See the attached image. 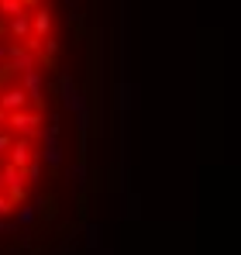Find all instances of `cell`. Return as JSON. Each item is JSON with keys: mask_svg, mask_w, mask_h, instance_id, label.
<instances>
[{"mask_svg": "<svg viewBox=\"0 0 241 255\" xmlns=\"http://www.w3.org/2000/svg\"><path fill=\"white\" fill-rule=\"evenodd\" d=\"M48 31H52V10L48 7H35V14H31V38L45 42Z\"/></svg>", "mask_w": 241, "mask_h": 255, "instance_id": "5b68a950", "label": "cell"}, {"mask_svg": "<svg viewBox=\"0 0 241 255\" xmlns=\"http://www.w3.org/2000/svg\"><path fill=\"white\" fill-rule=\"evenodd\" d=\"M7 128H10L14 134H21L24 141H31V138H38V131H41V114L38 111H17V114H7Z\"/></svg>", "mask_w": 241, "mask_h": 255, "instance_id": "6da1fadb", "label": "cell"}, {"mask_svg": "<svg viewBox=\"0 0 241 255\" xmlns=\"http://www.w3.org/2000/svg\"><path fill=\"white\" fill-rule=\"evenodd\" d=\"M41 179V159H35L28 169H24V183H38Z\"/></svg>", "mask_w": 241, "mask_h": 255, "instance_id": "30bf717a", "label": "cell"}, {"mask_svg": "<svg viewBox=\"0 0 241 255\" xmlns=\"http://www.w3.org/2000/svg\"><path fill=\"white\" fill-rule=\"evenodd\" d=\"M35 159H38V152L31 148V141H24V138H14V145H10V166L24 172L28 166H31V162H35Z\"/></svg>", "mask_w": 241, "mask_h": 255, "instance_id": "3957f363", "label": "cell"}, {"mask_svg": "<svg viewBox=\"0 0 241 255\" xmlns=\"http://www.w3.org/2000/svg\"><path fill=\"white\" fill-rule=\"evenodd\" d=\"M41 73L38 69H31V73H21V90L28 93V100L35 97V104H41Z\"/></svg>", "mask_w": 241, "mask_h": 255, "instance_id": "8992f818", "label": "cell"}, {"mask_svg": "<svg viewBox=\"0 0 241 255\" xmlns=\"http://www.w3.org/2000/svg\"><path fill=\"white\" fill-rule=\"evenodd\" d=\"M0 186L7 190V200L10 204H17V200H24V172L14 169L10 162L0 169Z\"/></svg>", "mask_w": 241, "mask_h": 255, "instance_id": "7a4b0ae2", "label": "cell"}, {"mask_svg": "<svg viewBox=\"0 0 241 255\" xmlns=\"http://www.w3.org/2000/svg\"><path fill=\"white\" fill-rule=\"evenodd\" d=\"M0 14L3 17H21V14H28V3H21V0H0Z\"/></svg>", "mask_w": 241, "mask_h": 255, "instance_id": "ba28073f", "label": "cell"}, {"mask_svg": "<svg viewBox=\"0 0 241 255\" xmlns=\"http://www.w3.org/2000/svg\"><path fill=\"white\" fill-rule=\"evenodd\" d=\"M69 176H73L76 183H83V166H73V169H69Z\"/></svg>", "mask_w": 241, "mask_h": 255, "instance_id": "5bb4252c", "label": "cell"}, {"mask_svg": "<svg viewBox=\"0 0 241 255\" xmlns=\"http://www.w3.org/2000/svg\"><path fill=\"white\" fill-rule=\"evenodd\" d=\"M10 211H14V204L7 200V193H0V217H7Z\"/></svg>", "mask_w": 241, "mask_h": 255, "instance_id": "4fadbf2b", "label": "cell"}, {"mask_svg": "<svg viewBox=\"0 0 241 255\" xmlns=\"http://www.w3.org/2000/svg\"><path fill=\"white\" fill-rule=\"evenodd\" d=\"M10 35L28 42V38H31V14H21V17H14V21H10Z\"/></svg>", "mask_w": 241, "mask_h": 255, "instance_id": "52a82bcc", "label": "cell"}, {"mask_svg": "<svg viewBox=\"0 0 241 255\" xmlns=\"http://www.w3.org/2000/svg\"><path fill=\"white\" fill-rule=\"evenodd\" d=\"M41 159H45L48 166H62V148H59V141H55V145H45V148H41Z\"/></svg>", "mask_w": 241, "mask_h": 255, "instance_id": "9c48e42d", "label": "cell"}, {"mask_svg": "<svg viewBox=\"0 0 241 255\" xmlns=\"http://www.w3.org/2000/svg\"><path fill=\"white\" fill-rule=\"evenodd\" d=\"M10 145H14V134H10V131H0V155L10 152Z\"/></svg>", "mask_w": 241, "mask_h": 255, "instance_id": "7c38bea8", "label": "cell"}, {"mask_svg": "<svg viewBox=\"0 0 241 255\" xmlns=\"http://www.w3.org/2000/svg\"><path fill=\"white\" fill-rule=\"evenodd\" d=\"M35 214H38V207H35V204L21 207V211H17V224H31V221H35Z\"/></svg>", "mask_w": 241, "mask_h": 255, "instance_id": "8fae6325", "label": "cell"}, {"mask_svg": "<svg viewBox=\"0 0 241 255\" xmlns=\"http://www.w3.org/2000/svg\"><path fill=\"white\" fill-rule=\"evenodd\" d=\"M0 111L3 114H17V111H28V93L21 86H7L0 93Z\"/></svg>", "mask_w": 241, "mask_h": 255, "instance_id": "277c9868", "label": "cell"}]
</instances>
